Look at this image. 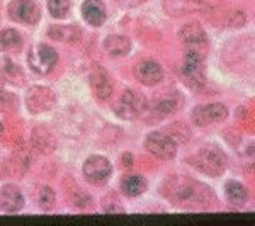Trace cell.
Returning <instances> with one entry per match:
<instances>
[{
    "label": "cell",
    "mask_w": 255,
    "mask_h": 226,
    "mask_svg": "<svg viewBox=\"0 0 255 226\" xmlns=\"http://www.w3.org/2000/svg\"><path fill=\"white\" fill-rule=\"evenodd\" d=\"M191 163L196 168H199L201 172L213 177H218L225 172L226 167V158L225 153L221 150H218L216 146H204L203 150H199L194 157L189 158Z\"/></svg>",
    "instance_id": "cell-1"
},
{
    "label": "cell",
    "mask_w": 255,
    "mask_h": 226,
    "mask_svg": "<svg viewBox=\"0 0 255 226\" xmlns=\"http://www.w3.org/2000/svg\"><path fill=\"white\" fill-rule=\"evenodd\" d=\"M180 75L187 87L199 90L204 87V65H203V56L196 51H189L186 58L182 61L180 67Z\"/></svg>",
    "instance_id": "cell-2"
},
{
    "label": "cell",
    "mask_w": 255,
    "mask_h": 226,
    "mask_svg": "<svg viewBox=\"0 0 255 226\" xmlns=\"http://www.w3.org/2000/svg\"><path fill=\"white\" fill-rule=\"evenodd\" d=\"M162 194L168 197L172 203H186L196 194V184L187 177H170L162 186Z\"/></svg>",
    "instance_id": "cell-3"
},
{
    "label": "cell",
    "mask_w": 255,
    "mask_h": 226,
    "mask_svg": "<svg viewBox=\"0 0 255 226\" xmlns=\"http://www.w3.org/2000/svg\"><path fill=\"white\" fill-rule=\"evenodd\" d=\"M27 61H29V67L34 70L39 75H46L53 70V67L58 61V55L51 46L48 44H38L34 49H31L29 55H27Z\"/></svg>",
    "instance_id": "cell-4"
},
{
    "label": "cell",
    "mask_w": 255,
    "mask_h": 226,
    "mask_svg": "<svg viewBox=\"0 0 255 226\" xmlns=\"http://www.w3.org/2000/svg\"><path fill=\"white\" fill-rule=\"evenodd\" d=\"M145 148L151 155H155V157L162 160H172L177 153V143H174V139L168 136L167 133H162V131L148 134Z\"/></svg>",
    "instance_id": "cell-5"
},
{
    "label": "cell",
    "mask_w": 255,
    "mask_h": 226,
    "mask_svg": "<svg viewBox=\"0 0 255 226\" xmlns=\"http://www.w3.org/2000/svg\"><path fill=\"white\" fill-rule=\"evenodd\" d=\"M9 15L17 22L36 24L41 17V12L32 0H12L9 3Z\"/></svg>",
    "instance_id": "cell-6"
},
{
    "label": "cell",
    "mask_w": 255,
    "mask_h": 226,
    "mask_svg": "<svg viewBox=\"0 0 255 226\" xmlns=\"http://www.w3.org/2000/svg\"><path fill=\"white\" fill-rule=\"evenodd\" d=\"M84 175L90 184H102L111 175V163L108 158L94 155L84 163Z\"/></svg>",
    "instance_id": "cell-7"
},
{
    "label": "cell",
    "mask_w": 255,
    "mask_h": 226,
    "mask_svg": "<svg viewBox=\"0 0 255 226\" xmlns=\"http://www.w3.org/2000/svg\"><path fill=\"white\" fill-rule=\"evenodd\" d=\"M56 96L53 90L46 87H32L29 89L26 96V104L31 113H43V111H49L55 106Z\"/></svg>",
    "instance_id": "cell-8"
},
{
    "label": "cell",
    "mask_w": 255,
    "mask_h": 226,
    "mask_svg": "<svg viewBox=\"0 0 255 226\" xmlns=\"http://www.w3.org/2000/svg\"><path fill=\"white\" fill-rule=\"evenodd\" d=\"M228 116V109L223 104H209L199 106L192 111V119L197 126H208L213 122H220Z\"/></svg>",
    "instance_id": "cell-9"
},
{
    "label": "cell",
    "mask_w": 255,
    "mask_h": 226,
    "mask_svg": "<svg viewBox=\"0 0 255 226\" xmlns=\"http://www.w3.org/2000/svg\"><path fill=\"white\" fill-rule=\"evenodd\" d=\"M90 89L99 101H108L113 96V82L102 67H96L90 72Z\"/></svg>",
    "instance_id": "cell-10"
},
{
    "label": "cell",
    "mask_w": 255,
    "mask_h": 226,
    "mask_svg": "<svg viewBox=\"0 0 255 226\" xmlns=\"http://www.w3.org/2000/svg\"><path fill=\"white\" fill-rule=\"evenodd\" d=\"M134 77L138 79V82L146 85V87H153V85H157L162 80L163 72L157 61L145 60V61H139L136 67H134Z\"/></svg>",
    "instance_id": "cell-11"
},
{
    "label": "cell",
    "mask_w": 255,
    "mask_h": 226,
    "mask_svg": "<svg viewBox=\"0 0 255 226\" xmlns=\"http://www.w3.org/2000/svg\"><path fill=\"white\" fill-rule=\"evenodd\" d=\"M143 109V101L134 90H125L121 101L118 102V106L114 108L118 116L126 117V119H133L136 117Z\"/></svg>",
    "instance_id": "cell-12"
},
{
    "label": "cell",
    "mask_w": 255,
    "mask_h": 226,
    "mask_svg": "<svg viewBox=\"0 0 255 226\" xmlns=\"http://www.w3.org/2000/svg\"><path fill=\"white\" fill-rule=\"evenodd\" d=\"M24 206V197L15 186L0 187V211L3 213H17Z\"/></svg>",
    "instance_id": "cell-13"
},
{
    "label": "cell",
    "mask_w": 255,
    "mask_h": 226,
    "mask_svg": "<svg viewBox=\"0 0 255 226\" xmlns=\"http://www.w3.org/2000/svg\"><path fill=\"white\" fill-rule=\"evenodd\" d=\"M82 15L87 20L90 26H102L108 12H106V5L101 0H85V3L82 5Z\"/></svg>",
    "instance_id": "cell-14"
},
{
    "label": "cell",
    "mask_w": 255,
    "mask_h": 226,
    "mask_svg": "<svg viewBox=\"0 0 255 226\" xmlns=\"http://www.w3.org/2000/svg\"><path fill=\"white\" fill-rule=\"evenodd\" d=\"M31 138H32V145H34V148L39 151V153L48 155V153H51V151L55 150V146H56V141H55L53 133H49V129L43 128V126L34 128Z\"/></svg>",
    "instance_id": "cell-15"
},
{
    "label": "cell",
    "mask_w": 255,
    "mask_h": 226,
    "mask_svg": "<svg viewBox=\"0 0 255 226\" xmlns=\"http://www.w3.org/2000/svg\"><path fill=\"white\" fill-rule=\"evenodd\" d=\"M179 38L186 44H203L208 41L206 31L199 24H187L179 31Z\"/></svg>",
    "instance_id": "cell-16"
},
{
    "label": "cell",
    "mask_w": 255,
    "mask_h": 226,
    "mask_svg": "<svg viewBox=\"0 0 255 226\" xmlns=\"http://www.w3.org/2000/svg\"><path fill=\"white\" fill-rule=\"evenodd\" d=\"M104 49L111 56H125L131 49V41L126 36H109L104 41Z\"/></svg>",
    "instance_id": "cell-17"
},
{
    "label": "cell",
    "mask_w": 255,
    "mask_h": 226,
    "mask_svg": "<svg viewBox=\"0 0 255 226\" xmlns=\"http://www.w3.org/2000/svg\"><path fill=\"white\" fill-rule=\"evenodd\" d=\"M0 72H2V79L10 82L12 85H22L24 84V73L14 61H10L9 58H3L0 61Z\"/></svg>",
    "instance_id": "cell-18"
},
{
    "label": "cell",
    "mask_w": 255,
    "mask_h": 226,
    "mask_svg": "<svg viewBox=\"0 0 255 226\" xmlns=\"http://www.w3.org/2000/svg\"><path fill=\"white\" fill-rule=\"evenodd\" d=\"M80 29L75 26H53L49 27L48 36L56 41H63V43H75L80 38Z\"/></svg>",
    "instance_id": "cell-19"
},
{
    "label": "cell",
    "mask_w": 255,
    "mask_h": 226,
    "mask_svg": "<svg viewBox=\"0 0 255 226\" xmlns=\"http://www.w3.org/2000/svg\"><path fill=\"white\" fill-rule=\"evenodd\" d=\"M123 192L129 197H136L146 191V180L141 175H128L121 182Z\"/></svg>",
    "instance_id": "cell-20"
},
{
    "label": "cell",
    "mask_w": 255,
    "mask_h": 226,
    "mask_svg": "<svg viewBox=\"0 0 255 226\" xmlns=\"http://www.w3.org/2000/svg\"><path fill=\"white\" fill-rule=\"evenodd\" d=\"M225 194H226V199H228L232 204H235V206H244L247 197H249V194H247V189L242 186L240 182H235V180L226 182Z\"/></svg>",
    "instance_id": "cell-21"
},
{
    "label": "cell",
    "mask_w": 255,
    "mask_h": 226,
    "mask_svg": "<svg viewBox=\"0 0 255 226\" xmlns=\"http://www.w3.org/2000/svg\"><path fill=\"white\" fill-rule=\"evenodd\" d=\"M22 46V38L17 31L5 29L0 32V51H17Z\"/></svg>",
    "instance_id": "cell-22"
},
{
    "label": "cell",
    "mask_w": 255,
    "mask_h": 226,
    "mask_svg": "<svg viewBox=\"0 0 255 226\" xmlns=\"http://www.w3.org/2000/svg\"><path fill=\"white\" fill-rule=\"evenodd\" d=\"M165 133L174 139V143H186L189 136H191V129L184 122H175V124L168 126Z\"/></svg>",
    "instance_id": "cell-23"
},
{
    "label": "cell",
    "mask_w": 255,
    "mask_h": 226,
    "mask_svg": "<svg viewBox=\"0 0 255 226\" xmlns=\"http://www.w3.org/2000/svg\"><path fill=\"white\" fill-rule=\"evenodd\" d=\"M48 10L55 19L67 17L70 10V0H48Z\"/></svg>",
    "instance_id": "cell-24"
},
{
    "label": "cell",
    "mask_w": 255,
    "mask_h": 226,
    "mask_svg": "<svg viewBox=\"0 0 255 226\" xmlns=\"http://www.w3.org/2000/svg\"><path fill=\"white\" fill-rule=\"evenodd\" d=\"M38 201H39V208L43 209V211H51V209L55 208V201H56L53 189L48 186L41 187L39 194H38Z\"/></svg>",
    "instance_id": "cell-25"
},
{
    "label": "cell",
    "mask_w": 255,
    "mask_h": 226,
    "mask_svg": "<svg viewBox=\"0 0 255 226\" xmlns=\"http://www.w3.org/2000/svg\"><path fill=\"white\" fill-rule=\"evenodd\" d=\"M177 109V102L174 99L167 97V99H160V101L155 104V111L160 114V117H165V116H170L172 113Z\"/></svg>",
    "instance_id": "cell-26"
},
{
    "label": "cell",
    "mask_w": 255,
    "mask_h": 226,
    "mask_svg": "<svg viewBox=\"0 0 255 226\" xmlns=\"http://www.w3.org/2000/svg\"><path fill=\"white\" fill-rule=\"evenodd\" d=\"M102 206H104V211L106 213H123L125 211V209H123V206L121 204H119V201L116 199V197H113V199H111V197H108V199L104 201V204H102Z\"/></svg>",
    "instance_id": "cell-27"
},
{
    "label": "cell",
    "mask_w": 255,
    "mask_h": 226,
    "mask_svg": "<svg viewBox=\"0 0 255 226\" xmlns=\"http://www.w3.org/2000/svg\"><path fill=\"white\" fill-rule=\"evenodd\" d=\"M131 165H133V157H131V153H125L123 155V167L129 168Z\"/></svg>",
    "instance_id": "cell-28"
},
{
    "label": "cell",
    "mask_w": 255,
    "mask_h": 226,
    "mask_svg": "<svg viewBox=\"0 0 255 226\" xmlns=\"http://www.w3.org/2000/svg\"><path fill=\"white\" fill-rule=\"evenodd\" d=\"M123 3H126V5L129 7H136V5H141V3H145L146 0H121Z\"/></svg>",
    "instance_id": "cell-29"
},
{
    "label": "cell",
    "mask_w": 255,
    "mask_h": 226,
    "mask_svg": "<svg viewBox=\"0 0 255 226\" xmlns=\"http://www.w3.org/2000/svg\"><path fill=\"white\" fill-rule=\"evenodd\" d=\"M2 89H3V79L0 77V92H2Z\"/></svg>",
    "instance_id": "cell-30"
}]
</instances>
